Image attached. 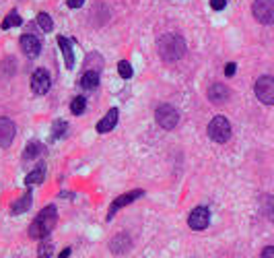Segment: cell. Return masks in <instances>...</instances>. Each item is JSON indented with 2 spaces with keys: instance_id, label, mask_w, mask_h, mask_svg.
<instances>
[{
  "instance_id": "8992f818",
  "label": "cell",
  "mask_w": 274,
  "mask_h": 258,
  "mask_svg": "<svg viewBox=\"0 0 274 258\" xmlns=\"http://www.w3.org/2000/svg\"><path fill=\"white\" fill-rule=\"evenodd\" d=\"M252 12L256 21L262 25H272L274 23V0H254Z\"/></svg>"
},
{
  "instance_id": "83f0119b",
  "label": "cell",
  "mask_w": 274,
  "mask_h": 258,
  "mask_svg": "<svg viewBox=\"0 0 274 258\" xmlns=\"http://www.w3.org/2000/svg\"><path fill=\"white\" fill-rule=\"evenodd\" d=\"M235 71H237L235 62H229V64L225 66V75H227V77H233V75H235Z\"/></svg>"
},
{
  "instance_id": "f546056e",
  "label": "cell",
  "mask_w": 274,
  "mask_h": 258,
  "mask_svg": "<svg viewBox=\"0 0 274 258\" xmlns=\"http://www.w3.org/2000/svg\"><path fill=\"white\" fill-rule=\"evenodd\" d=\"M83 2H85V0H68V6H70V8H80V6H83Z\"/></svg>"
},
{
  "instance_id": "30bf717a",
  "label": "cell",
  "mask_w": 274,
  "mask_h": 258,
  "mask_svg": "<svg viewBox=\"0 0 274 258\" xmlns=\"http://www.w3.org/2000/svg\"><path fill=\"white\" fill-rule=\"evenodd\" d=\"M144 192L142 190H132V192H126V194H122V196H118L114 202H112V207H109V213H107V219H112L114 217V213H118L122 207H126V205H130V202H134L136 198H140Z\"/></svg>"
},
{
  "instance_id": "d6986e66",
  "label": "cell",
  "mask_w": 274,
  "mask_h": 258,
  "mask_svg": "<svg viewBox=\"0 0 274 258\" xmlns=\"http://www.w3.org/2000/svg\"><path fill=\"white\" fill-rule=\"evenodd\" d=\"M85 110H87V101H85V97H74L72 103H70V112H72L74 116H80Z\"/></svg>"
},
{
  "instance_id": "9a60e30c",
  "label": "cell",
  "mask_w": 274,
  "mask_h": 258,
  "mask_svg": "<svg viewBox=\"0 0 274 258\" xmlns=\"http://www.w3.org/2000/svg\"><path fill=\"white\" fill-rule=\"evenodd\" d=\"M58 46L64 54V60H66V69H72L74 66V54H72V42L70 39H66L64 35L58 37Z\"/></svg>"
},
{
  "instance_id": "3957f363",
  "label": "cell",
  "mask_w": 274,
  "mask_h": 258,
  "mask_svg": "<svg viewBox=\"0 0 274 258\" xmlns=\"http://www.w3.org/2000/svg\"><path fill=\"white\" fill-rule=\"evenodd\" d=\"M208 137L214 143H227L231 137V124L225 116H214L208 124Z\"/></svg>"
},
{
  "instance_id": "ba28073f",
  "label": "cell",
  "mask_w": 274,
  "mask_h": 258,
  "mask_svg": "<svg viewBox=\"0 0 274 258\" xmlns=\"http://www.w3.org/2000/svg\"><path fill=\"white\" fill-rule=\"evenodd\" d=\"M50 85H52V81H50V75L46 69H37L33 75H31V91L37 93V95H44L50 91Z\"/></svg>"
},
{
  "instance_id": "277c9868",
  "label": "cell",
  "mask_w": 274,
  "mask_h": 258,
  "mask_svg": "<svg viewBox=\"0 0 274 258\" xmlns=\"http://www.w3.org/2000/svg\"><path fill=\"white\" fill-rule=\"evenodd\" d=\"M155 120H157V124H159L163 130H173V128L177 126V122H180V114H177V110H175L173 105L163 103V105L157 107Z\"/></svg>"
},
{
  "instance_id": "4dcf8cb0",
  "label": "cell",
  "mask_w": 274,
  "mask_h": 258,
  "mask_svg": "<svg viewBox=\"0 0 274 258\" xmlns=\"http://www.w3.org/2000/svg\"><path fill=\"white\" fill-rule=\"evenodd\" d=\"M68 256H70V248H64V250L60 252V256H58V258H68Z\"/></svg>"
},
{
  "instance_id": "603a6c76",
  "label": "cell",
  "mask_w": 274,
  "mask_h": 258,
  "mask_svg": "<svg viewBox=\"0 0 274 258\" xmlns=\"http://www.w3.org/2000/svg\"><path fill=\"white\" fill-rule=\"evenodd\" d=\"M37 23H39V27H42L44 31H52L54 29V21H52L50 15H46V12H39V15H37Z\"/></svg>"
},
{
  "instance_id": "6da1fadb",
  "label": "cell",
  "mask_w": 274,
  "mask_h": 258,
  "mask_svg": "<svg viewBox=\"0 0 274 258\" xmlns=\"http://www.w3.org/2000/svg\"><path fill=\"white\" fill-rule=\"evenodd\" d=\"M56 221H58V211H56V207L50 205V207L42 209V211H39V215L35 217V221L29 225V236L33 240L46 238L52 232V229L56 227Z\"/></svg>"
},
{
  "instance_id": "ac0fdd59",
  "label": "cell",
  "mask_w": 274,
  "mask_h": 258,
  "mask_svg": "<svg viewBox=\"0 0 274 258\" xmlns=\"http://www.w3.org/2000/svg\"><path fill=\"white\" fill-rule=\"evenodd\" d=\"M97 85H99V75L95 71H87L83 75V79H80V87L83 89H95Z\"/></svg>"
},
{
  "instance_id": "4316f807",
  "label": "cell",
  "mask_w": 274,
  "mask_h": 258,
  "mask_svg": "<svg viewBox=\"0 0 274 258\" xmlns=\"http://www.w3.org/2000/svg\"><path fill=\"white\" fill-rule=\"evenodd\" d=\"M225 4H227V0H210V6H212L214 10H223Z\"/></svg>"
},
{
  "instance_id": "9c48e42d",
  "label": "cell",
  "mask_w": 274,
  "mask_h": 258,
  "mask_svg": "<svg viewBox=\"0 0 274 258\" xmlns=\"http://www.w3.org/2000/svg\"><path fill=\"white\" fill-rule=\"evenodd\" d=\"M21 50H23V54L25 56H29V58H35V56H39V52H42V42L33 35V33H25L23 37H21Z\"/></svg>"
},
{
  "instance_id": "52a82bcc",
  "label": "cell",
  "mask_w": 274,
  "mask_h": 258,
  "mask_svg": "<svg viewBox=\"0 0 274 258\" xmlns=\"http://www.w3.org/2000/svg\"><path fill=\"white\" fill-rule=\"evenodd\" d=\"M208 223H210V213H208L206 207H196L188 217V225L194 229V232H202V229H206Z\"/></svg>"
},
{
  "instance_id": "4fadbf2b",
  "label": "cell",
  "mask_w": 274,
  "mask_h": 258,
  "mask_svg": "<svg viewBox=\"0 0 274 258\" xmlns=\"http://www.w3.org/2000/svg\"><path fill=\"white\" fill-rule=\"evenodd\" d=\"M118 116L120 112L116 110V107H112L99 122H97V132H109V130H114V126L118 124Z\"/></svg>"
},
{
  "instance_id": "2e32d148",
  "label": "cell",
  "mask_w": 274,
  "mask_h": 258,
  "mask_svg": "<svg viewBox=\"0 0 274 258\" xmlns=\"http://www.w3.org/2000/svg\"><path fill=\"white\" fill-rule=\"evenodd\" d=\"M31 202H33V196H31V192H25L19 200H15V202H12V213H15V215H21V213H25L27 209H29L31 207Z\"/></svg>"
},
{
  "instance_id": "cb8c5ba5",
  "label": "cell",
  "mask_w": 274,
  "mask_h": 258,
  "mask_svg": "<svg viewBox=\"0 0 274 258\" xmlns=\"http://www.w3.org/2000/svg\"><path fill=\"white\" fill-rule=\"evenodd\" d=\"M118 73H120L122 79H130L132 77V66H130V62L128 60L118 62Z\"/></svg>"
},
{
  "instance_id": "e0dca14e",
  "label": "cell",
  "mask_w": 274,
  "mask_h": 258,
  "mask_svg": "<svg viewBox=\"0 0 274 258\" xmlns=\"http://www.w3.org/2000/svg\"><path fill=\"white\" fill-rule=\"evenodd\" d=\"M44 175H46V166L44 164H39L29 175L25 178V184L27 186H35V184H42L44 182Z\"/></svg>"
},
{
  "instance_id": "7c38bea8",
  "label": "cell",
  "mask_w": 274,
  "mask_h": 258,
  "mask_svg": "<svg viewBox=\"0 0 274 258\" xmlns=\"http://www.w3.org/2000/svg\"><path fill=\"white\" fill-rule=\"evenodd\" d=\"M130 246H132V240H130V236L126 232L118 234L112 242H109V248H112L114 254H124L126 250H130Z\"/></svg>"
},
{
  "instance_id": "ffe728a7",
  "label": "cell",
  "mask_w": 274,
  "mask_h": 258,
  "mask_svg": "<svg viewBox=\"0 0 274 258\" xmlns=\"http://www.w3.org/2000/svg\"><path fill=\"white\" fill-rule=\"evenodd\" d=\"M23 23V19L17 15V12H10V15H6L4 17V21H2V29H10V27H19Z\"/></svg>"
},
{
  "instance_id": "5bb4252c",
  "label": "cell",
  "mask_w": 274,
  "mask_h": 258,
  "mask_svg": "<svg viewBox=\"0 0 274 258\" xmlns=\"http://www.w3.org/2000/svg\"><path fill=\"white\" fill-rule=\"evenodd\" d=\"M208 99L212 101V103H225L227 99H229V89L225 87V85H221V83H214V85H210V89H208Z\"/></svg>"
},
{
  "instance_id": "7402d4cb",
  "label": "cell",
  "mask_w": 274,
  "mask_h": 258,
  "mask_svg": "<svg viewBox=\"0 0 274 258\" xmlns=\"http://www.w3.org/2000/svg\"><path fill=\"white\" fill-rule=\"evenodd\" d=\"M66 128H68V124L64 120H56L52 124V137L54 139H60V137H64V132H66Z\"/></svg>"
},
{
  "instance_id": "44dd1931",
  "label": "cell",
  "mask_w": 274,
  "mask_h": 258,
  "mask_svg": "<svg viewBox=\"0 0 274 258\" xmlns=\"http://www.w3.org/2000/svg\"><path fill=\"white\" fill-rule=\"evenodd\" d=\"M37 256L39 258H52L54 256V244L52 242H42L37 248Z\"/></svg>"
},
{
  "instance_id": "484cf974",
  "label": "cell",
  "mask_w": 274,
  "mask_h": 258,
  "mask_svg": "<svg viewBox=\"0 0 274 258\" xmlns=\"http://www.w3.org/2000/svg\"><path fill=\"white\" fill-rule=\"evenodd\" d=\"M39 149H42V147H39L37 143H29V145H27V149H25V153H23V157H25V159H33V157H37V153H39Z\"/></svg>"
},
{
  "instance_id": "8fae6325",
  "label": "cell",
  "mask_w": 274,
  "mask_h": 258,
  "mask_svg": "<svg viewBox=\"0 0 274 258\" xmlns=\"http://www.w3.org/2000/svg\"><path fill=\"white\" fill-rule=\"evenodd\" d=\"M15 122L10 118H0V147H8L15 139Z\"/></svg>"
},
{
  "instance_id": "5b68a950",
  "label": "cell",
  "mask_w": 274,
  "mask_h": 258,
  "mask_svg": "<svg viewBox=\"0 0 274 258\" xmlns=\"http://www.w3.org/2000/svg\"><path fill=\"white\" fill-rule=\"evenodd\" d=\"M254 93L264 105H274V77H260L254 85Z\"/></svg>"
},
{
  "instance_id": "f1b7e54d",
  "label": "cell",
  "mask_w": 274,
  "mask_h": 258,
  "mask_svg": "<svg viewBox=\"0 0 274 258\" xmlns=\"http://www.w3.org/2000/svg\"><path fill=\"white\" fill-rule=\"evenodd\" d=\"M262 258H274V246H268L262 250Z\"/></svg>"
},
{
  "instance_id": "d4e9b609",
  "label": "cell",
  "mask_w": 274,
  "mask_h": 258,
  "mask_svg": "<svg viewBox=\"0 0 274 258\" xmlns=\"http://www.w3.org/2000/svg\"><path fill=\"white\" fill-rule=\"evenodd\" d=\"M264 213L268 215V219L274 223V196H266L264 198Z\"/></svg>"
},
{
  "instance_id": "7a4b0ae2",
  "label": "cell",
  "mask_w": 274,
  "mask_h": 258,
  "mask_svg": "<svg viewBox=\"0 0 274 258\" xmlns=\"http://www.w3.org/2000/svg\"><path fill=\"white\" fill-rule=\"evenodd\" d=\"M186 54V42L182 35L177 33H167L159 39V56L165 62H175L184 58Z\"/></svg>"
}]
</instances>
